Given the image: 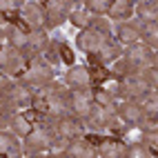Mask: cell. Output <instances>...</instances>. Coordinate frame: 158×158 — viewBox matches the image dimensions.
Returning <instances> with one entry per match:
<instances>
[{"label":"cell","mask_w":158,"mask_h":158,"mask_svg":"<svg viewBox=\"0 0 158 158\" xmlns=\"http://www.w3.org/2000/svg\"><path fill=\"white\" fill-rule=\"evenodd\" d=\"M91 100L96 102V105H102V107H116L114 96H111V94L105 89V87H100V85L94 87V91H91Z\"/></svg>","instance_id":"2e32d148"},{"label":"cell","mask_w":158,"mask_h":158,"mask_svg":"<svg viewBox=\"0 0 158 158\" xmlns=\"http://www.w3.org/2000/svg\"><path fill=\"white\" fill-rule=\"evenodd\" d=\"M107 2H131V0H107Z\"/></svg>","instance_id":"603a6c76"},{"label":"cell","mask_w":158,"mask_h":158,"mask_svg":"<svg viewBox=\"0 0 158 158\" xmlns=\"http://www.w3.org/2000/svg\"><path fill=\"white\" fill-rule=\"evenodd\" d=\"M65 156H73V158H87V156H96V149L94 145L87 143L85 138H71L67 145Z\"/></svg>","instance_id":"8fae6325"},{"label":"cell","mask_w":158,"mask_h":158,"mask_svg":"<svg viewBox=\"0 0 158 158\" xmlns=\"http://www.w3.org/2000/svg\"><path fill=\"white\" fill-rule=\"evenodd\" d=\"M7 67H9V51L0 47V69H7Z\"/></svg>","instance_id":"7402d4cb"},{"label":"cell","mask_w":158,"mask_h":158,"mask_svg":"<svg viewBox=\"0 0 158 158\" xmlns=\"http://www.w3.org/2000/svg\"><path fill=\"white\" fill-rule=\"evenodd\" d=\"M67 18L71 20V25L73 27H78V29H87L91 27V18H89V11H82V9H76V11H69Z\"/></svg>","instance_id":"e0dca14e"},{"label":"cell","mask_w":158,"mask_h":158,"mask_svg":"<svg viewBox=\"0 0 158 158\" xmlns=\"http://www.w3.org/2000/svg\"><path fill=\"white\" fill-rule=\"evenodd\" d=\"M85 7H87V11L94 14V16H105L109 2L107 0H85Z\"/></svg>","instance_id":"d6986e66"},{"label":"cell","mask_w":158,"mask_h":158,"mask_svg":"<svg viewBox=\"0 0 158 158\" xmlns=\"http://www.w3.org/2000/svg\"><path fill=\"white\" fill-rule=\"evenodd\" d=\"M125 60L131 65L134 71H143V69H147V67H154L156 54H154V49H149V47L143 43V40H138V43L129 45L127 54H125Z\"/></svg>","instance_id":"6da1fadb"},{"label":"cell","mask_w":158,"mask_h":158,"mask_svg":"<svg viewBox=\"0 0 158 158\" xmlns=\"http://www.w3.org/2000/svg\"><path fill=\"white\" fill-rule=\"evenodd\" d=\"M9 43L14 47H18V49H27L29 47V34L23 31V29H14L11 34H9Z\"/></svg>","instance_id":"ac0fdd59"},{"label":"cell","mask_w":158,"mask_h":158,"mask_svg":"<svg viewBox=\"0 0 158 158\" xmlns=\"http://www.w3.org/2000/svg\"><path fill=\"white\" fill-rule=\"evenodd\" d=\"M80 118H76L73 114H65L60 118H54V134L60 136V138H78L80 136Z\"/></svg>","instance_id":"8992f818"},{"label":"cell","mask_w":158,"mask_h":158,"mask_svg":"<svg viewBox=\"0 0 158 158\" xmlns=\"http://www.w3.org/2000/svg\"><path fill=\"white\" fill-rule=\"evenodd\" d=\"M136 14H138L140 23H152V20L158 18V7H156V2H138Z\"/></svg>","instance_id":"9a60e30c"},{"label":"cell","mask_w":158,"mask_h":158,"mask_svg":"<svg viewBox=\"0 0 158 158\" xmlns=\"http://www.w3.org/2000/svg\"><path fill=\"white\" fill-rule=\"evenodd\" d=\"M96 56L100 58V62H102V65H107V62H114L116 58H120V47H118V45H116L114 40L109 38L107 43H105V45H102V47L96 51Z\"/></svg>","instance_id":"5bb4252c"},{"label":"cell","mask_w":158,"mask_h":158,"mask_svg":"<svg viewBox=\"0 0 158 158\" xmlns=\"http://www.w3.org/2000/svg\"><path fill=\"white\" fill-rule=\"evenodd\" d=\"M16 145H18V143H16V138H14L11 134H7V131L0 129V156H7Z\"/></svg>","instance_id":"ffe728a7"},{"label":"cell","mask_w":158,"mask_h":158,"mask_svg":"<svg viewBox=\"0 0 158 158\" xmlns=\"http://www.w3.org/2000/svg\"><path fill=\"white\" fill-rule=\"evenodd\" d=\"M116 34H118V40L123 45L129 47V45L140 40V23H127V20H125V23L118 25V31H116Z\"/></svg>","instance_id":"30bf717a"},{"label":"cell","mask_w":158,"mask_h":158,"mask_svg":"<svg viewBox=\"0 0 158 158\" xmlns=\"http://www.w3.org/2000/svg\"><path fill=\"white\" fill-rule=\"evenodd\" d=\"M65 80L73 89H89L91 87V69L89 67H71Z\"/></svg>","instance_id":"9c48e42d"},{"label":"cell","mask_w":158,"mask_h":158,"mask_svg":"<svg viewBox=\"0 0 158 158\" xmlns=\"http://www.w3.org/2000/svg\"><path fill=\"white\" fill-rule=\"evenodd\" d=\"M107 40H109L107 34H102V31L94 29V27H87V29L80 31V36L76 38V43H78V47L85 51V54H96Z\"/></svg>","instance_id":"5b68a950"},{"label":"cell","mask_w":158,"mask_h":158,"mask_svg":"<svg viewBox=\"0 0 158 158\" xmlns=\"http://www.w3.org/2000/svg\"><path fill=\"white\" fill-rule=\"evenodd\" d=\"M116 116L125 123V125H138L140 123V118H143V109H140V105H138V100H125V102H120L118 107H116Z\"/></svg>","instance_id":"ba28073f"},{"label":"cell","mask_w":158,"mask_h":158,"mask_svg":"<svg viewBox=\"0 0 158 158\" xmlns=\"http://www.w3.org/2000/svg\"><path fill=\"white\" fill-rule=\"evenodd\" d=\"M20 16H23V20L29 25V27H34V29H43L47 23H45V9L36 5L34 0H23L20 2Z\"/></svg>","instance_id":"52a82bcc"},{"label":"cell","mask_w":158,"mask_h":158,"mask_svg":"<svg viewBox=\"0 0 158 158\" xmlns=\"http://www.w3.org/2000/svg\"><path fill=\"white\" fill-rule=\"evenodd\" d=\"M51 78H54V71L45 62H31L23 71V82L25 85H31V87H45L51 82Z\"/></svg>","instance_id":"277c9868"},{"label":"cell","mask_w":158,"mask_h":158,"mask_svg":"<svg viewBox=\"0 0 158 158\" xmlns=\"http://www.w3.org/2000/svg\"><path fill=\"white\" fill-rule=\"evenodd\" d=\"M58 54H60V60L65 62V65H73V51H71V47L58 45Z\"/></svg>","instance_id":"44dd1931"},{"label":"cell","mask_w":158,"mask_h":158,"mask_svg":"<svg viewBox=\"0 0 158 158\" xmlns=\"http://www.w3.org/2000/svg\"><path fill=\"white\" fill-rule=\"evenodd\" d=\"M9 125H11V129L16 136H20V138H25V136L34 129V123H31L25 114H14L11 118H9Z\"/></svg>","instance_id":"4fadbf2b"},{"label":"cell","mask_w":158,"mask_h":158,"mask_svg":"<svg viewBox=\"0 0 158 158\" xmlns=\"http://www.w3.org/2000/svg\"><path fill=\"white\" fill-rule=\"evenodd\" d=\"M136 2H156V0H136Z\"/></svg>","instance_id":"cb8c5ba5"},{"label":"cell","mask_w":158,"mask_h":158,"mask_svg":"<svg viewBox=\"0 0 158 158\" xmlns=\"http://www.w3.org/2000/svg\"><path fill=\"white\" fill-rule=\"evenodd\" d=\"M131 14H134L131 2H109L107 14H105V16H109V18H114V20H120V23H125L127 18H131Z\"/></svg>","instance_id":"7c38bea8"},{"label":"cell","mask_w":158,"mask_h":158,"mask_svg":"<svg viewBox=\"0 0 158 158\" xmlns=\"http://www.w3.org/2000/svg\"><path fill=\"white\" fill-rule=\"evenodd\" d=\"M56 134L54 129L49 127H38V129H31L27 136H25V154L31 156L34 152H40V149H49L51 143H54Z\"/></svg>","instance_id":"7a4b0ae2"},{"label":"cell","mask_w":158,"mask_h":158,"mask_svg":"<svg viewBox=\"0 0 158 158\" xmlns=\"http://www.w3.org/2000/svg\"><path fill=\"white\" fill-rule=\"evenodd\" d=\"M91 94L87 89H71V94H67V107H69V114H73L76 118L85 120L89 111H91Z\"/></svg>","instance_id":"3957f363"}]
</instances>
